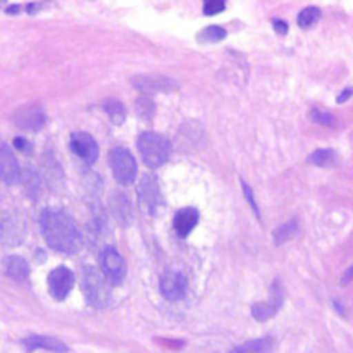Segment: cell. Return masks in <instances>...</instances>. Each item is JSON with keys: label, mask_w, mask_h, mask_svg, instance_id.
Here are the masks:
<instances>
[{"label": "cell", "mask_w": 353, "mask_h": 353, "mask_svg": "<svg viewBox=\"0 0 353 353\" xmlns=\"http://www.w3.org/2000/svg\"><path fill=\"white\" fill-rule=\"evenodd\" d=\"M81 286L83 295H85L86 302L90 305L97 307V309L109 305L110 288L107 279L102 276V272L97 271L95 268H85L81 274Z\"/></svg>", "instance_id": "cell-2"}, {"label": "cell", "mask_w": 353, "mask_h": 353, "mask_svg": "<svg viewBox=\"0 0 353 353\" xmlns=\"http://www.w3.org/2000/svg\"><path fill=\"white\" fill-rule=\"evenodd\" d=\"M109 165L114 178L121 185H131L137 178V161H134L133 154L126 148H112L109 152Z\"/></svg>", "instance_id": "cell-4"}, {"label": "cell", "mask_w": 353, "mask_h": 353, "mask_svg": "<svg viewBox=\"0 0 353 353\" xmlns=\"http://www.w3.org/2000/svg\"><path fill=\"white\" fill-rule=\"evenodd\" d=\"M45 112L38 105H28L24 109H21L16 116V123L19 128L24 130L37 131L40 128H43L45 124Z\"/></svg>", "instance_id": "cell-13"}, {"label": "cell", "mask_w": 353, "mask_h": 353, "mask_svg": "<svg viewBox=\"0 0 353 353\" xmlns=\"http://www.w3.org/2000/svg\"><path fill=\"white\" fill-rule=\"evenodd\" d=\"M24 347L28 350H37V348H43V350L64 353L68 352V347H65L62 341L55 340V338L50 336H30L24 340Z\"/></svg>", "instance_id": "cell-15"}, {"label": "cell", "mask_w": 353, "mask_h": 353, "mask_svg": "<svg viewBox=\"0 0 353 353\" xmlns=\"http://www.w3.org/2000/svg\"><path fill=\"white\" fill-rule=\"evenodd\" d=\"M319 19H321V10L317 9V7H307V9H303L302 12H300L299 26L305 28L307 30V28L314 26Z\"/></svg>", "instance_id": "cell-23"}, {"label": "cell", "mask_w": 353, "mask_h": 353, "mask_svg": "<svg viewBox=\"0 0 353 353\" xmlns=\"http://www.w3.org/2000/svg\"><path fill=\"white\" fill-rule=\"evenodd\" d=\"M0 179L7 185H14L21 179V169L9 147L0 145Z\"/></svg>", "instance_id": "cell-12"}, {"label": "cell", "mask_w": 353, "mask_h": 353, "mask_svg": "<svg viewBox=\"0 0 353 353\" xmlns=\"http://www.w3.org/2000/svg\"><path fill=\"white\" fill-rule=\"evenodd\" d=\"M296 233H299V224H296V221L295 219L288 221V223L283 224V226L279 228V230L274 233L276 243H278V245L285 243V241L292 240V238L295 236Z\"/></svg>", "instance_id": "cell-21"}, {"label": "cell", "mask_w": 353, "mask_h": 353, "mask_svg": "<svg viewBox=\"0 0 353 353\" xmlns=\"http://www.w3.org/2000/svg\"><path fill=\"white\" fill-rule=\"evenodd\" d=\"M133 86L145 93H155V92H172L178 88L172 79L165 78V76L159 74H143V76H134Z\"/></svg>", "instance_id": "cell-10"}, {"label": "cell", "mask_w": 353, "mask_h": 353, "mask_svg": "<svg viewBox=\"0 0 353 353\" xmlns=\"http://www.w3.org/2000/svg\"><path fill=\"white\" fill-rule=\"evenodd\" d=\"M350 281H353V265L343 274V278H341V285H348Z\"/></svg>", "instance_id": "cell-30"}, {"label": "cell", "mask_w": 353, "mask_h": 353, "mask_svg": "<svg viewBox=\"0 0 353 353\" xmlns=\"http://www.w3.org/2000/svg\"><path fill=\"white\" fill-rule=\"evenodd\" d=\"M14 145H16L17 148H21V150H24V152H30V148H31V145L28 143L26 140H23V138H16V140H14Z\"/></svg>", "instance_id": "cell-28"}, {"label": "cell", "mask_w": 353, "mask_h": 353, "mask_svg": "<svg viewBox=\"0 0 353 353\" xmlns=\"http://www.w3.org/2000/svg\"><path fill=\"white\" fill-rule=\"evenodd\" d=\"M310 117H312L314 123L323 124V126H334L336 124V117L327 112H323V110H314Z\"/></svg>", "instance_id": "cell-24"}, {"label": "cell", "mask_w": 353, "mask_h": 353, "mask_svg": "<svg viewBox=\"0 0 353 353\" xmlns=\"http://www.w3.org/2000/svg\"><path fill=\"white\" fill-rule=\"evenodd\" d=\"M352 95H353V88H347V90H345V92L340 93V97H338V103L347 102V100L350 99Z\"/></svg>", "instance_id": "cell-29"}, {"label": "cell", "mask_w": 353, "mask_h": 353, "mask_svg": "<svg viewBox=\"0 0 353 353\" xmlns=\"http://www.w3.org/2000/svg\"><path fill=\"white\" fill-rule=\"evenodd\" d=\"M196 38H199L200 41L214 43V41H221L226 38V30L221 26H209V28H205L203 31H200V33L196 34Z\"/></svg>", "instance_id": "cell-22"}, {"label": "cell", "mask_w": 353, "mask_h": 353, "mask_svg": "<svg viewBox=\"0 0 353 353\" xmlns=\"http://www.w3.org/2000/svg\"><path fill=\"white\" fill-rule=\"evenodd\" d=\"M40 228L48 247L61 254H72L79 247L74 221L61 210H45L40 217Z\"/></svg>", "instance_id": "cell-1"}, {"label": "cell", "mask_w": 353, "mask_h": 353, "mask_svg": "<svg viewBox=\"0 0 353 353\" xmlns=\"http://www.w3.org/2000/svg\"><path fill=\"white\" fill-rule=\"evenodd\" d=\"M103 109H105L107 116L110 117L114 124H121L126 117V110H124V105L117 99H109L103 102Z\"/></svg>", "instance_id": "cell-20"}, {"label": "cell", "mask_w": 353, "mask_h": 353, "mask_svg": "<svg viewBox=\"0 0 353 353\" xmlns=\"http://www.w3.org/2000/svg\"><path fill=\"white\" fill-rule=\"evenodd\" d=\"M71 150L81 161H85L86 164H93L97 161V157H99V145H97V141L88 133H83V131L72 133Z\"/></svg>", "instance_id": "cell-8"}, {"label": "cell", "mask_w": 353, "mask_h": 353, "mask_svg": "<svg viewBox=\"0 0 353 353\" xmlns=\"http://www.w3.org/2000/svg\"><path fill=\"white\" fill-rule=\"evenodd\" d=\"M199 223V212L195 209H183L174 216V230L179 236H188L190 231Z\"/></svg>", "instance_id": "cell-14"}, {"label": "cell", "mask_w": 353, "mask_h": 353, "mask_svg": "<svg viewBox=\"0 0 353 353\" xmlns=\"http://www.w3.org/2000/svg\"><path fill=\"white\" fill-rule=\"evenodd\" d=\"M241 186H243V193H245V196H247L248 199V202H250V205H252V209L255 210V214H257V216H261V212H259V207H257V203L254 202V196H252V190L248 188V185L247 183H241Z\"/></svg>", "instance_id": "cell-26"}, {"label": "cell", "mask_w": 353, "mask_h": 353, "mask_svg": "<svg viewBox=\"0 0 353 353\" xmlns=\"http://www.w3.org/2000/svg\"><path fill=\"white\" fill-rule=\"evenodd\" d=\"M274 26H276V31H278L279 34H286L288 33V24L285 23V21H274Z\"/></svg>", "instance_id": "cell-27"}, {"label": "cell", "mask_w": 353, "mask_h": 353, "mask_svg": "<svg viewBox=\"0 0 353 353\" xmlns=\"http://www.w3.org/2000/svg\"><path fill=\"white\" fill-rule=\"evenodd\" d=\"M100 268H102V276L107 283L112 286L121 285L126 278V262L121 257L119 252L112 247H107L100 255Z\"/></svg>", "instance_id": "cell-5"}, {"label": "cell", "mask_w": 353, "mask_h": 353, "mask_svg": "<svg viewBox=\"0 0 353 353\" xmlns=\"http://www.w3.org/2000/svg\"><path fill=\"white\" fill-rule=\"evenodd\" d=\"M138 199H140V207L148 214H154L161 202V193H159L157 181L154 176H143L138 185Z\"/></svg>", "instance_id": "cell-7"}, {"label": "cell", "mask_w": 353, "mask_h": 353, "mask_svg": "<svg viewBox=\"0 0 353 353\" xmlns=\"http://www.w3.org/2000/svg\"><path fill=\"white\" fill-rule=\"evenodd\" d=\"M161 293L171 302L181 300L186 295V278L181 272H165L161 278Z\"/></svg>", "instance_id": "cell-9"}, {"label": "cell", "mask_w": 353, "mask_h": 353, "mask_svg": "<svg viewBox=\"0 0 353 353\" xmlns=\"http://www.w3.org/2000/svg\"><path fill=\"white\" fill-rule=\"evenodd\" d=\"M224 9H226V6H224V2H221V0H209V2L203 3V12H205L207 16L219 14L223 12Z\"/></svg>", "instance_id": "cell-25"}, {"label": "cell", "mask_w": 353, "mask_h": 353, "mask_svg": "<svg viewBox=\"0 0 353 353\" xmlns=\"http://www.w3.org/2000/svg\"><path fill=\"white\" fill-rule=\"evenodd\" d=\"M138 150L148 168H159L171 157V143L159 133H143L138 138Z\"/></svg>", "instance_id": "cell-3"}, {"label": "cell", "mask_w": 353, "mask_h": 353, "mask_svg": "<svg viewBox=\"0 0 353 353\" xmlns=\"http://www.w3.org/2000/svg\"><path fill=\"white\" fill-rule=\"evenodd\" d=\"M272 292H271V299L268 302H262V303H255L252 307V316L255 317L257 321H268L271 319L272 316H276V312L279 310L283 303V292L279 288V281H276L272 285Z\"/></svg>", "instance_id": "cell-11"}, {"label": "cell", "mask_w": 353, "mask_h": 353, "mask_svg": "<svg viewBox=\"0 0 353 353\" xmlns=\"http://www.w3.org/2000/svg\"><path fill=\"white\" fill-rule=\"evenodd\" d=\"M112 210H114V214H116L117 219H119V223L130 224V221H131V203L128 202L126 196H124V195L114 196Z\"/></svg>", "instance_id": "cell-19"}, {"label": "cell", "mask_w": 353, "mask_h": 353, "mask_svg": "<svg viewBox=\"0 0 353 353\" xmlns=\"http://www.w3.org/2000/svg\"><path fill=\"white\" fill-rule=\"evenodd\" d=\"M74 286V274L68 268H55L48 274V290L55 300H64Z\"/></svg>", "instance_id": "cell-6"}, {"label": "cell", "mask_w": 353, "mask_h": 353, "mask_svg": "<svg viewBox=\"0 0 353 353\" xmlns=\"http://www.w3.org/2000/svg\"><path fill=\"white\" fill-rule=\"evenodd\" d=\"M274 341L271 338H261V340H252L240 347L233 348L231 353H272Z\"/></svg>", "instance_id": "cell-17"}, {"label": "cell", "mask_w": 353, "mask_h": 353, "mask_svg": "<svg viewBox=\"0 0 353 353\" xmlns=\"http://www.w3.org/2000/svg\"><path fill=\"white\" fill-rule=\"evenodd\" d=\"M3 268L9 278L16 279V281H24L30 274V268H28V262L23 257H17V255H10L3 262Z\"/></svg>", "instance_id": "cell-16"}, {"label": "cell", "mask_w": 353, "mask_h": 353, "mask_svg": "<svg viewBox=\"0 0 353 353\" xmlns=\"http://www.w3.org/2000/svg\"><path fill=\"white\" fill-rule=\"evenodd\" d=\"M307 161L310 164L317 165V168H330V165L336 164L338 157L336 152L331 150V148H321V150H316L314 154H310Z\"/></svg>", "instance_id": "cell-18"}]
</instances>
